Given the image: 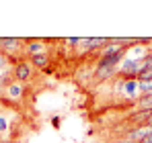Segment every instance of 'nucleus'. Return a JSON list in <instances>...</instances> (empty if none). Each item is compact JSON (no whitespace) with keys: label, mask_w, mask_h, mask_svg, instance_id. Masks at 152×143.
Wrapping results in <instances>:
<instances>
[{"label":"nucleus","mask_w":152,"mask_h":143,"mask_svg":"<svg viewBox=\"0 0 152 143\" xmlns=\"http://www.w3.org/2000/svg\"><path fill=\"white\" fill-rule=\"evenodd\" d=\"M31 74H33V66H31V61L19 59L17 66H15V70H12V78H15L19 84H23V82H27V80H31Z\"/></svg>","instance_id":"f257e3e1"},{"label":"nucleus","mask_w":152,"mask_h":143,"mask_svg":"<svg viewBox=\"0 0 152 143\" xmlns=\"http://www.w3.org/2000/svg\"><path fill=\"white\" fill-rule=\"evenodd\" d=\"M119 92L124 96H129V98H136L140 94V88H138V80L136 78H124L119 82Z\"/></svg>","instance_id":"f03ea898"},{"label":"nucleus","mask_w":152,"mask_h":143,"mask_svg":"<svg viewBox=\"0 0 152 143\" xmlns=\"http://www.w3.org/2000/svg\"><path fill=\"white\" fill-rule=\"evenodd\" d=\"M107 43H109V39H103V37H99V39H82L78 49H80V53H93L97 49H103Z\"/></svg>","instance_id":"7ed1b4c3"},{"label":"nucleus","mask_w":152,"mask_h":143,"mask_svg":"<svg viewBox=\"0 0 152 143\" xmlns=\"http://www.w3.org/2000/svg\"><path fill=\"white\" fill-rule=\"evenodd\" d=\"M25 43V39H12V37H0V51H4V53H17V51H21V47Z\"/></svg>","instance_id":"20e7f679"},{"label":"nucleus","mask_w":152,"mask_h":143,"mask_svg":"<svg viewBox=\"0 0 152 143\" xmlns=\"http://www.w3.org/2000/svg\"><path fill=\"white\" fill-rule=\"evenodd\" d=\"M25 51L29 57H35V55L48 53V45L43 41H37V39H25Z\"/></svg>","instance_id":"39448f33"},{"label":"nucleus","mask_w":152,"mask_h":143,"mask_svg":"<svg viewBox=\"0 0 152 143\" xmlns=\"http://www.w3.org/2000/svg\"><path fill=\"white\" fill-rule=\"evenodd\" d=\"M150 133H152V127H150V125H140L138 129H132V131L127 133L126 139H127V141H132V143H140L146 135H150Z\"/></svg>","instance_id":"423d86ee"},{"label":"nucleus","mask_w":152,"mask_h":143,"mask_svg":"<svg viewBox=\"0 0 152 143\" xmlns=\"http://www.w3.org/2000/svg\"><path fill=\"white\" fill-rule=\"evenodd\" d=\"M117 70H119V68H111V66H97V68H95V80L105 82V80L113 78V76L117 74Z\"/></svg>","instance_id":"0eeeda50"},{"label":"nucleus","mask_w":152,"mask_h":143,"mask_svg":"<svg viewBox=\"0 0 152 143\" xmlns=\"http://www.w3.org/2000/svg\"><path fill=\"white\" fill-rule=\"evenodd\" d=\"M48 64H50V55H48V53H41V55L31 57V66H33V68H37V70H45V68H48Z\"/></svg>","instance_id":"6e6552de"},{"label":"nucleus","mask_w":152,"mask_h":143,"mask_svg":"<svg viewBox=\"0 0 152 143\" xmlns=\"http://www.w3.org/2000/svg\"><path fill=\"white\" fill-rule=\"evenodd\" d=\"M6 94L10 96V98H21V94H23V86H21L19 82H17V84L12 82V84L6 88Z\"/></svg>","instance_id":"1a4fd4ad"},{"label":"nucleus","mask_w":152,"mask_h":143,"mask_svg":"<svg viewBox=\"0 0 152 143\" xmlns=\"http://www.w3.org/2000/svg\"><path fill=\"white\" fill-rule=\"evenodd\" d=\"M138 88H140V94H152V78L150 80H138Z\"/></svg>","instance_id":"9d476101"},{"label":"nucleus","mask_w":152,"mask_h":143,"mask_svg":"<svg viewBox=\"0 0 152 143\" xmlns=\"http://www.w3.org/2000/svg\"><path fill=\"white\" fill-rule=\"evenodd\" d=\"M138 104H140V108H144V110H152V94L140 96V100H138Z\"/></svg>","instance_id":"9b49d317"},{"label":"nucleus","mask_w":152,"mask_h":143,"mask_svg":"<svg viewBox=\"0 0 152 143\" xmlns=\"http://www.w3.org/2000/svg\"><path fill=\"white\" fill-rule=\"evenodd\" d=\"M6 131H8V121H6L4 115H0V135L6 133Z\"/></svg>","instance_id":"f8f14e48"},{"label":"nucleus","mask_w":152,"mask_h":143,"mask_svg":"<svg viewBox=\"0 0 152 143\" xmlns=\"http://www.w3.org/2000/svg\"><path fill=\"white\" fill-rule=\"evenodd\" d=\"M80 41H82V39H76V37H72V39H66V45H80Z\"/></svg>","instance_id":"ddd939ff"},{"label":"nucleus","mask_w":152,"mask_h":143,"mask_svg":"<svg viewBox=\"0 0 152 143\" xmlns=\"http://www.w3.org/2000/svg\"><path fill=\"white\" fill-rule=\"evenodd\" d=\"M51 127L53 129H60V117H51Z\"/></svg>","instance_id":"4468645a"},{"label":"nucleus","mask_w":152,"mask_h":143,"mask_svg":"<svg viewBox=\"0 0 152 143\" xmlns=\"http://www.w3.org/2000/svg\"><path fill=\"white\" fill-rule=\"evenodd\" d=\"M140 143H152V133H150V135H146V137H144Z\"/></svg>","instance_id":"2eb2a0df"},{"label":"nucleus","mask_w":152,"mask_h":143,"mask_svg":"<svg viewBox=\"0 0 152 143\" xmlns=\"http://www.w3.org/2000/svg\"><path fill=\"white\" fill-rule=\"evenodd\" d=\"M115 143H132V141H127L126 137H124V139H119V141H115Z\"/></svg>","instance_id":"dca6fc26"},{"label":"nucleus","mask_w":152,"mask_h":143,"mask_svg":"<svg viewBox=\"0 0 152 143\" xmlns=\"http://www.w3.org/2000/svg\"><path fill=\"white\" fill-rule=\"evenodd\" d=\"M2 66H4V57L0 55V68H2Z\"/></svg>","instance_id":"f3484780"},{"label":"nucleus","mask_w":152,"mask_h":143,"mask_svg":"<svg viewBox=\"0 0 152 143\" xmlns=\"http://www.w3.org/2000/svg\"><path fill=\"white\" fill-rule=\"evenodd\" d=\"M0 80H2V74H0Z\"/></svg>","instance_id":"a211bd4d"},{"label":"nucleus","mask_w":152,"mask_h":143,"mask_svg":"<svg viewBox=\"0 0 152 143\" xmlns=\"http://www.w3.org/2000/svg\"><path fill=\"white\" fill-rule=\"evenodd\" d=\"M150 45H152V39H150Z\"/></svg>","instance_id":"6ab92c4d"},{"label":"nucleus","mask_w":152,"mask_h":143,"mask_svg":"<svg viewBox=\"0 0 152 143\" xmlns=\"http://www.w3.org/2000/svg\"><path fill=\"white\" fill-rule=\"evenodd\" d=\"M0 90H2V86H0Z\"/></svg>","instance_id":"aec40b11"}]
</instances>
